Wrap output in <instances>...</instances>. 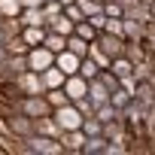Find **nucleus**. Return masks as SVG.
Masks as SVG:
<instances>
[{
    "label": "nucleus",
    "mask_w": 155,
    "mask_h": 155,
    "mask_svg": "<svg viewBox=\"0 0 155 155\" xmlns=\"http://www.w3.org/2000/svg\"><path fill=\"white\" fill-rule=\"evenodd\" d=\"M79 73L85 76V79H94V76H101V64L94 61V58H82V64H79Z\"/></svg>",
    "instance_id": "obj_27"
},
{
    "label": "nucleus",
    "mask_w": 155,
    "mask_h": 155,
    "mask_svg": "<svg viewBox=\"0 0 155 155\" xmlns=\"http://www.w3.org/2000/svg\"><path fill=\"white\" fill-rule=\"evenodd\" d=\"M21 0H0V15L3 18H18L21 15Z\"/></svg>",
    "instance_id": "obj_23"
},
{
    "label": "nucleus",
    "mask_w": 155,
    "mask_h": 155,
    "mask_svg": "<svg viewBox=\"0 0 155 155\" xmlns=\"http://www.w3.org/2000/svg\"><path fill=\"white\" fill-rule=\"evenodd\" d=\"M43 46H46V49H52V52L58 55V52H64V49H67V37H64V34H58V31H49V34H46V40H43Z\"/></svg>",
    "instance_id": "obj_19"
},
{
    "label": "nucleus",
    "mask_w": 155,
    "mask_h": 155,
    "mask_svg": "<svg viewBox=\"0 0 155 155\" xmlns=\"http://www.w3.org/2000/svg\"><path fill=\"white\" fill-rule=\"evenodd\" d=\"M43 3H49V0H43Z\"/></svg>",
    "instance_id": "obj_35"
},
{
    "label": "nucleus",
    "mask_w": 155,
    "mask_h": 155,
    "mask_svg": "<svg viewBox=\"0 0 155 155\" xmlns=\"http://www.w3.org/2000/svg\"><path fill=\"white\" fill-rule=\"evenodd\" d=\"M85 140H88V137H85L82 128H76V131H64V134H61V143H64V152H67V155H76V152L82 155Z\"/></svg>",
    "instance_id": "obj_8"
},
{
    "label": "nucleus",
    "mask_w": 155,
    "mask_h": 155,
    "mask_svg": "<svg viewBox=\"0 0 155 155\" xmlns=\"http://www.w3.org/2000/svg\"><path fill=\"white\" fill-rule=\"evenodd\" d=\"M46 101L52 104V110H58V107H64V104H73L64 88H46Z\"/></svg>",
    "instance_id": "obj_24"
},
{
    "label": "nucleus",
    "mask_w": 155,
    "mask_h": 155,
    "mask_svg": "<svg viewBox=\"0 0 155 155\" xmlns=\"http://www.w3.org/2000/svg\"><path fill=\"white\" fill-rule=\"evenodd\" d=\"M94 116H97L101 122H113V119H122L125 113H122V110H116L113 104H101V107L94 110Z\"/></svg>",
    "instance_id": "obj_26"
},
{
    "label": "nucleus",
    "mask_w": 155,
    "mask_h": 155,
    "mask_svg": "<svg viewBox=\"0 0 155 155\" xmlns=\"http://www.w3.org/2000/svg\"><path fill=\"white\" fill-rule=\"evenodd\" d=\"M73 34H79L82 40H88V43H94L101 31H97V28H94V25H91L88 18H82V21H76V31H73Z\"/></svg>",
    "instance_id": "obj_22"
},
{
    "label": "nucleus",
    "mask_w": 155,
    "mask_h": 155,
    "mask_svg": "<svg viewBox=\"0 0 155 155\" xmlns=\"http://www.w3.org/2000/svg\"><path fill=\"white\" fill-rule=\"evenodd\" d=\"M131 101H134V94H131V91H128L125 85H119V88H116V91L110 94V104H113L116 110H122V113H125V110L131 107Z\"/></svg>",
    "instance_id": "obj_17"
},
{
    "label": "nucleus",
    "mask_w": 155,
    "mask_h": 155,
    "mask_svg": "<svg viewBox=\"0 0 155 155\" xmlns=\"http://www.w3.org/2000/svg\"><path fill=\"white\" fill-rule=\"evenodd\" d=\"M52 116H55V122L61 125V131H76V128H82V122H85L82 110L76 107V104H64V107L52 110Z\"/></svg>",
    "instance_id": "obj_3"
},
{
    "label": "nucleus",
    "mask_w": 155,
    "mask_h": 155,
    "mask_svg": "<svg viewBox=\"0 0 155 155\" xmlns=\"http://www.w3.org/2000/svg\"><path fill=\"white\" fill-rule=\"evenodd\" d=\"M6 52H9V55H28L31 46H28V40H25L21 34H12V37L6 40Z\"/></svg>",
    "instance_id": "obj_20"
},
{
    "label": "nucleus",
    "mask_w": 155,
    "mask_h": 155,
    "mask_svg": "<svg viewBox=\"0 0 155 155\" xmlns=\"http://www.w3.org/2000/svg\"><path fill=\"white\" fill-rule=\"evenodd\" d=\"M134 101L143 104V107H152V101H155V79H137V85H134Z\"/></svg>",
    "instance_id": "obj_11"
},
{
    "label": "nucleus",
    "mask_w": 155,
    "mask_h": 155,
    "mask_svg": "<svg viewBox=\"0 0 155 155\" xmlns=\"http://www.w3.org/2000/svg\"><path fill=\"white\" fill-rule=\"evenodd\" d=\"M52 64H55V52H52V49H46V46H31V52H28V70L43 73V70H49Z\"/></svg>",
    "instance_id": "obj_5"
},
{
    "label": "nucleus",
    "mask_w": 155,
    "mask_h": 155,
    "mask_svg": "<svg viewBox=\"0 0 155 155\" xmlns=\"http://www.w3.org/2000/svg\"><path fill=\"white\" fill-rule=\"evenodd\" d=\"M46 28H49V31H58V34H64V37H70V34L76 31V21H73V18H67V15L61 12V15H55Z\"/></svg>",
    "instance_id": "obj_15"
},
{
    "label": "nucleus",
    "mask_w": 155,
    "mask_h": 155,
    "mask_svg": "<svg viewBox=\"0 0 155 155\" xmlns=\"http://www.w3.org/2000/svg\"><path fill=\"white\" fill-rule=\"evenodd\" d=\"M64 91H67V97L76 104V101H82V97H88V79L82 73H73V76H67L64 79Z\"/></svg>",
    "instance_id": "obj_7"
},
{
    "label": "nucleus",
    "mask_w": 155,
    "mask_h": 155,
    "mask_svg": "<svg viewBox=\"0 0 155 155\" xmlns=\"http://www.w3.org/2000/svg\"><path fill=\"white\" fill-rule=\"evenodd\" d=\"M64 15L73 18V21H82L85 12H82V6H79V0H76V3H67V6H64Z\"/></svg>",
    "instance_id": "obj_32"
},
{
    "label": "nucleus",
    "mask_w": 155,
    "mask_h": 155,
    "mask_svg": "<svg viewBox=\"0 0 155 155\" xmlns=\"http://www.w3.org/2000/svg\"><path fill=\"white\" fill-rule=\"evenodd\" d=\"M40 76H43V85H46V88H64V79H67V73H64L61 67H55V64H52L49 70H43Z\"/></svg>",
    "instance_id": "obj_13"
},
{
    "label": "nucleus",
    "mask_w": 155,
    "mask_h": 155,
    "mask_svg": "<svg viewBox=\"0 0 155 155\" xmlns=\"http://www.w3.org/2000/svg\"><path fill=\"white\" fill-rule=\"evenodd\" d=\"M107 146H110V140H107L104 134H94V137H88V140H85L82 155H97V152H104V155H107Z\"/></svg>",
    "instance_id": "obj_16"
},
{
    "label": "nucleus",
    "mask_w": 155,
    "mask_h": 155,
    "mask_svg": "<svg viewBox=\"0 0 155 155\" xmlns=\"http://www.w3.org/2000/svg\"><path fill=\"white\" fill-rule=\"evenodd\" d=\"M88 58H94V61L101 64V70H107V67L113 64V58H110V55L104 52V46H101L97 40H94V43H88Z\"/></svg>",
    "instance_id": "obj_21"
},
{
    "label": "nucleus",
    "mask_w": 155,
    "mask_h": 155,
    "mask_svg": "<svg viewBox=\"0 0 155 155\" xmlns=\"http://www.w3.org/2000/svg\"><path fill=\"white\" fill-rule=\"evenodd\" d=\"M125 37H128V40H140V37H143V21L125 15Z\"/></svg>",
    "instance_id": "obj_28"
},
{
    "label": "nucleus",
    "mask_w": 155,
    "mask_h": 155,
    "mask_svg": "<svg viewBox=\"0 0 155 155\" xmlns=\"http://www.w3.org/2000/svg\"><path fill=\"white\" fill-rule=\"evenodd\" d=\"M21 6H43V0H21Z\"/></svg>",
    "instance_id": "obj_33"
},
{
    "label": "nucleus",
    "mask_w": 155,
    "mask_h": 155,
    "mask_svg": "<svg viewBox=\"0 0 155 155\" xmlns=\"http://www.w3.org/2000/svg\"><path fill=\"white\" fill-rule=\"evenodd\" d=\"M104 31H110V34H116V37H125V15H122V18H107ZM125 40H128V37H125Z\"/></svg>",
    "instance_id": "obj_30"
},
{
    "label": "nucleus",
    "mask_w": 155,
    "mask_h": 155,
    "mask_svg": "<svg viewBox=\"0 0 155 155\" xmlns=\"http://www.w3.org/2000/svg\"><path fill=\"white\" fill-rule=\"evenodd\" d=\"M0 21H3V15H0Z\"/></svg>",
    "instance_id": "obj_36"
},
{
    "label": "nucleus",
    "mask_w": 155,
    "mask_h": 155,
    "mask_svg": "<svg viewBox=\"0 0 155 155\" xmlns=\"http://www.w3.org/2000/svg\"><path fill=\"white\" fill-rule=\"evenodd\" d=\"M79 64H82V58L76 55V52H70V49H64V52H58V55H55V67H61L67 76L79 73Z\"/></svg>",
    "instance_id": "obj_10"
},
{
    "label": "nucleus",
    "mask_w": 155,
    "mask_h": 155,
    "mask_svg": "<svg viewBox=\"0 0 155 155\" xmlns=\"http://www.w3.org/2000/svg\"><path fill=\"white\" fill-rule=\"evenodd\" d=\"M79 6H82V12H85V18H91V15H97V12H104V3H97V0H79Z\"/></svg>",
    "instance_id": "obj_31"
},
{
    "label": "nucleus",
    "mask_w": 155,
    "mask_h": 155,
    "mask_svg": "<svg viewBox=\"0 0 155 155\" xmlns=\"http://www.w3.org/2000/svg\"><path fill=\"white\" fill-rule=\"evenodd\" d=\"M18 18H21V25H46V15H43V6H25Z\"/></svg>",
    "instance_id": "obj_18"
},
{
    "label": "nucleus",
    "mask_w": 155,
    "mask_h": 155,
    "mask_svg": "<svg viewBox=\"0 0 155 155\" xmlns=\"http://www.w3.org/2000/svg\"><path fill=\"white\" fill-rule=\"evenodd\" d=\"M6 40H9V34L3 31V25H0V46H6Z\"/></svg>",
    "instance_id": "obj_34"
},
{
    "label": "nucleus",
    "mask_w": 155,
    "mask_h": 155,
    "mask_svg": "<svg viewBox=\"0 0 155 155\" xmlns=\"http://www.w3.org/2000/svg\"><path fill=\"white\" fill-rule=\"evenodd\" d=\"M110 70L119 76V79H128V76H134V61H131L128 55H119V58H113Z\"/></svg>",
    "instance_id": "obj_14"
},
{
    "label": "nucleus",
    "mask_w": 155,
    "mask_h": 155,
    "mask_svg": "<svg viewBox=\"0 0 155 155\" xmlns=\"http://www.w3.org/2000/svg\"><path fill=\"white\" fill-rule=\"evenodd\" d=\"M25 146H28V155H67L64 143L58 137H46V134H31L25 140Z\"/></svg>",
    "instance_id": "obj_2"
},
{
    "label": "nucleus",
    "mask_w": 155,
    "mask_h": 155,
    "mask_svg": "<svg viewBox=\"0 0 155 155\" xmlns=\"http://www.w3.org/2000/svg\"><path fill=\"white\" fill-rule=\"evenodd\" d=\"M12 107L31 119H43V116H52V104L46 101V91L43 94H21L12 101Z\"/></svg>",
    "instance_id": "obj_1"
},
{
    "label": "nucleus",
    "mask_w": 155,
    "mask_h": 155,
    "mask_svg": "<svg viewBox=\"0 0 155 155\" xmlns=\"http://www.w3.org/2000/svg\"><path fill=\"white\" fill-rule=\"evenodd\" d=\"M46 34H49L46 25H25V28H21V37L28 40V46H43Z\"/></svg>",
    "instance_id": "obj_12"
},
{
    "label": "nucleus",
    "mask_w": 155,
    "mask_h": 155,
    "mask_svg": "<svg viewBox=\"0 0 155 155\" xmlns=\"http://www.w3.org/2000/svg\"><path fill=\"white\" fill-rule=\"evenodd\" d=\"M110 88H107V82L101 79V76H94V79H88V101L94 104V110L101 107V104H110Z\"/></svg>",
    "instance_id": "obj_9"
},
{
    "label": "nucleus",
    "mask_w": 155,
    "mask_h": 155,
    "mask_svg": "<svg viewBox=\"0 0 155 155\" xmlns=\"http://www.w3.org/2000/svg\"><path fill=\"white\" fill-rule=\"evenodd\" d=\"M104 15L107 18H122L125 15V6L119 3V0H107V3H104Z\"/></svg>",
    "instance_id": "obj_29"
},
{
    "label": "nucleus",
    "mask_w": 155,
    "mask_h": 155,
    "mask_svg": "<svg viewBox=\"0 0 155 155\" xmlns=\"http://www.w3.org/2000/svg\"><path fill=\"white\" fill-rule=\"evenodd\" d=\"M12 85L18 88V94H43V91H46L43 76H40L37 70H21L15 79H12Z\"/></svg>",
    "instance_id": "obj_4"
},
{
    "label": "nucleus",
    "mask_w": 155,
    "mask_h": 155,
    "mask_svg": "<svg viewBox=\"0 0 155 155\" xmlns=\"http://www.w3.org/2000/svg\"><path fill=\"white\" fill-rule=\"evenodd\" d=\"M97 43L104 46V52H107L110 58H119V55L128 52V40H125V37H116V34H110V31H101V34H97Z\"/></svg>",
    "instance_id": "obj_6"
},
{
    "label": "nucleus",
    "mask_w": 155,
    "mask_h": 155,
    "mask_svg": "<svg viewBox=\"0 0 155 155\" xmlns=\"http://www.w3.org/2000/svg\"><path fill=\"white\" fill-rule=\"evenodd\" d=\"M67 49L76 52L79 58H85V55H88V40H82L79 34H70V37H67Z\"/></svg>",
    "instance_id": "obj_25"
}]
</instances>
